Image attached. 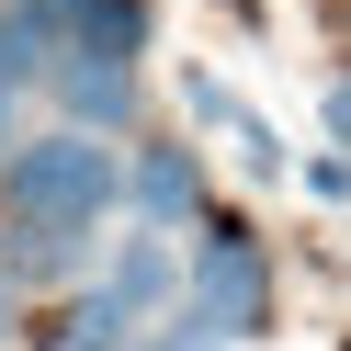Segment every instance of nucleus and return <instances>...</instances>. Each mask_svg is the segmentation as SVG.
I'll return each instance as SVG.
<instances>
[{"label":"nucleus","instance_id":"obj_4","mask_svg":"<svg viewBox=\"0 0 351 351\" xmlns=\"http://www.w3.org/2000/svg\"><path fill=\"white\" fill-rule=\"evenodd\" d=\"M102 272V238L91 227H0V283L23 295V283H80Z\"/></svg>","mask_w":351,"mask_h":351},{"label":"nucleus","instance_id":"obj_9","mask_svg":"<svg viewBox=\"0 0 351 351\" xmlns=\"http://www.w3.org/2000/svg\"><path fill=\"white\" fill-rule=\"evenodd\" d=\"M328 136L351 147V80H328Z\"/></svg>","mask_w":351,"mask_h":351},{"label":"nucleus","instance_id":"obj_10","mask_svg":"<svg viewBox=\"0 0 351 351\" xmlns=\"http://www.w3.org/2000/svg\"><path fill=\"white\" fill-rule=\"evenodd\" d=\"M12 317H23V295H12V283H0V340H12Z\"/></svg>","mask_w":351,"mask_h":351},{"label":"nucleus","instance_id":"obj_7","mask_svg":"<svg viewBox=\"0 0 351 351\" xmlns=\"http://www.w3.org/2000/svg\"><path fill=\"white\" fill-rule=\"evenodd\" d=\"M125 193H136L147 227H182V215H204V159H193V147H147V159L125 170Z\"/></svg>","mask_w":351,"mask_h":351},{"label":"nucleus","instance_id":"obj_3","mask_svg":"<svg viewBox=\"0 0 351 351\" xmlns=\"http://www.w3.org/2000/svg\"><path fill=\"white\" fill-rule=\"evenodd\" d=\"M91 295H114L125 317H159L170 295H182V250H170L159 227H136V238H114V261H102V283Z\"/></svg>","mask_w":351,"mask_h":351},{"label":"nucleus","instance_id":"obj_11","mask_svg":"<svg viewBox=\"0 0 351 351\" xmlns=\"http://www.w3.org/2000/svg\"><path fill=\"white\" fill-rule=\"evenodd\" d=\"M12 147H23V136H12V91H0V159H12Z\"/></svg>","mask_w":351,"mask_h":351},{"label":"nucleus","instance_id":"obj_2","mask_svg":"<svg viewBox=\"0 0 351 351\" xmlns=\"http://www.w3.org/2000/svg\"><path fill=\"white\" fill-rule=\"evenodd\" d=\"M182 317L215 328V340H261L272 328V261H261L250 227H204V250L182 272Z\"/></svg>","mask_w":351,"mask_h":351},{"label":"nucleus","instance_id":"obj_8","mask_svg":"<svg viewBox=\"0 0 351 351\" xmlns=\"http://www.w3.org/2000/svg\"><path fill=\"white\" fill-rule=\"evenodd\" d=\"M136 328H147V317H125L114 295H80L69 317H57V340H46V351H125Z\"/></svg>","mask_w":351,"mask_h":351},{"label":"nucleus","instance_id":"obj_1","mask_svg":"<svg viewBox=\"0 0 351 351\" xmlns=\"http://www.w3.org/2000/svg\"><path fill=\"white\" fill-rule=\"evenodd\" d=\"M114 193H125L114 136H80V125L23 136L12 159H0V215H12V227H102Z\"/></svg>","mask_w":351,"mask_h":351},{"label":"nucleus","instance_id":"obj_5","mask_svg":"<svg viewBox=\"0 0 351 351\" xmlns=\"http://www.w3.org/2000/svg\"><path fill=\"white\" fill-rule=\"evenodd\" d=\"M57 102H69V125L80 136H125L136 125V69H102V57H57Z\"/></svg>","mask_w":351,"mask_h":351},{"label":"nucleus","instance_id":"obj_6","mask_svg":"<svg viewBox=\"0 0 351 351\" xmlns=\"http://www.w3.org/2000/svg\"><path fill=\"white\" fill-rule=\"evenodd\" d=\"M147 34H159L147 0H80V12H69V57H102V69H136Z\"/></svg>","mask_w":351,"mask_h":351}]
</instances>
